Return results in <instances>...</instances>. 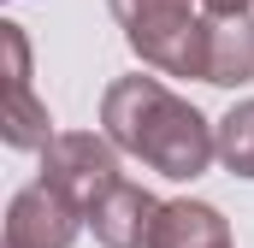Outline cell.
<instances>
[{
	"mask_svg": "<svg viewBox=\"0 0 254 248\" xmlns=\"http://www.w3.org/2000/svg\"><path fill=\"white\" fill-rule=\"evenodd\" d=\"M83 225H89L83 207L65 201L54 184L36 178L30 189H18L12 207H6V248H71Z\"/></svg>",
	"mask_w": 254,
	"mask_h": 248,
	"instance_id": "cell-5",
	"label": "cell"
},
{
	"mask_svg": "<svg viewBox=\"0 0 254 248\" xmlns=\"http://www.w3.org/2000/svg\"><path fill=\"white\" fill-rule=\"evenodd\" d=\"M136 60L166 77H201V36L207 18H195L190 0H107Z\"/></svg>",
	"mask_w": 254,
	"mask_h": 248,
	"instance_id": "cell-2",
	"label": "cell"
},
{
	"mask_svg": "<svg viewBox=\"0 0 254 248\" xmlns=\"http://www.w3.org/2000/svg\"><path fill=\"white\" fill-rule=\"evenodd\" d=\"M148 248H231V219L213 201H166Z\"/></svg>",
	"mask_w": 254,
	"mask_h": 248,
	"instance_id": "cell-8",
	"label": "cell"
},
{
	"mask_svg": "<svg viewBox=\"0 0 254 248\" xmlns=\"http://www.w3.org/2000/svg\"><path fill=\"white\" fill-rule=\"evenodd\" d=\"M201 83H213V89L254 83V18H207V36H201Z\"/></svg>",
	"mask_w": 254,
	"mask_h": 248,
	"instance_id": "cell-7",
	"label": "cell"
},
{
	"mask_svg": "<svg viewBox=\"0 0 254 248\" xmlns=\"http://www.w3.org/2000/svg\"><path fill=\"white\" fill-rule=\"evenodd\" d=\"M160 195H148L142 184H119L107 189L95 207H89V231H95V243L101 248H148L154 243V225H160Z\"/></svg>",
	"mask_w": 254,
	"mask_h": 248,
	"instance_id": "cell-6",
	"label": "cell"
},
{
	"mask_svg": "<svg viewBox=\"0 0 254 248\" xmlns=\"http://www.w3.org/2000/svg\"><path fill=\"white\" fill-rule=\"evenodd\" d=\"M201 6H207L213 18H249V6H254V0H201Z\"/></svg>",
	"mask_w": 254,
	"mask_h": 248,
	"instance_id": "cell-10",
	"label": "cell"
},
{
	"mask_svg": "<svg viewBox=\"0 0 254 248\" xmlns=\"http://www.w3.org/2000/svg\"><path fill=\"white\" fill-rule=\"evenodd\" d=\"M42 184H54L65 201H77L83 219H89V207H95L107 189L125 184L119 148H113L107 136H95V130H60V136L42 148Z\"/></svg>",
	"mask_w": 254,
	"mask_h": 248,
	"instance_id": "cell-3",
	"label": "cell"
},
{
	"mask_svg": "<svg viewBox=\"0 0 254 248\" xmlns=\"http://www.w3.org/2000/svg\"><path fill=\"white\" fill-rule=\"evenodd\" d=\"M219 166L231 178H254V101H237L219 119Z\"/></svg>",
	"mask_w": 254,
	"mask_h": 248,
	"instance_id": "cell-9",
	"label": "cell"
},
{
	"mask_svg": "<svg viewBox=\"0 0 254 248\" xmlns=\"http://www.w3.org/2000/svg\"><path fill=\"white\" fill-rule=\"evenodd\" d=\"M101 124L119 154L154 166L160 178H178V184L201 178L219 160V124H207L184 95H172L160 77H142V71L107 83Z\"/></svg>",
	"mask_w": 254,
	"mask_h": 248,
	"instance_id": "cell-1",
	"label": "cell"
},
{
	"mask_svg": "<svg viewBox=\"0 0 254 248\" xmlns=\"http://www.w3.org/2000/svg\"><path fill=\"white\" fill-rule=\"evenodd\" d=\"M0 54H6V113H0L6 148H18V154L48 148L54 142V119H48V107L30 89V36H24V24H12V18L0 24Z\"/></svg>",
	"mask_w": 254,
	"mask_h": 248,
	"instance_id": "cell-4",
	"label": "cell"
}]
</instances>
